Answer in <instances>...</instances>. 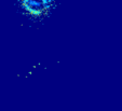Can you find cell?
I'll return each instance as SVG.
<instances>
[{
	"instance_id": "cell-1",
	"label": "cell",
	"mask_w": 122,
	"mask_h": 111,
	"mask_svg": "<svg viewBox=\"0 0 122 111\" xmlns=\"http://www.w3.org/2000/svg\"><path fill=\"white\" fill-rule=\"evenodd\" d=\"M19 5L26 15L39 19L50 13L55 5V0H20Z\"/></svg>"
}]
</instances>
